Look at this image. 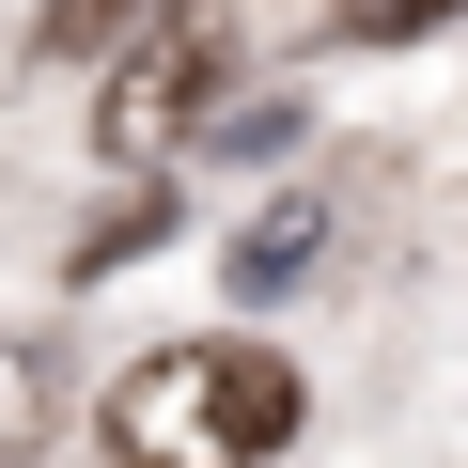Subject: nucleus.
<instances>
[{
    "mask_svg": "<svg viewBox=\"0 0 468 468\" xmlns=\"http://www.w3.org/2000/svg\"><path fill=\"white\" fill-rule=\"evenodd\" d=\"M234 79V0H141V16L110 32V94H94V156L110 172H156L172 141H203Z\"/></svg>",
    "mask_w": 468,
    "mask_h": 468,
    "instance_id": "f257e3e1",
    "label": "nucleus"
},
{
    "mask_svg": "<svg viewBox=\"0 0 468 468\" xmlns=\"http://www.w3.org/2000/svg\"><path fill=\"white\" fill-rule=\"evenodd\" d=\"M110 468H234L218 437V344H172L110 390Z\"/></svg>",
    "mask_w": 468,
    "mask_h": 468,
    "instance_id": "f03ea898",
    "label": "nucleus"
},
{
    "mask_svg": "<svg viewBox=\"0 0 468 468\" xmlns=\"http://www.w3.org/2000/svg\"><path fill=\"white\" fill-rule=\"evenodd\" d=\"M297 421H313V390H297L282 344H218V437H234V468H266Z\"/></svg>",
    "mask_w": 468,
    "mask_h": 468,
    "instance_id": "7ed1b4c3",
    "label": "nucleus"
},
{
    "mask_svg": "<svg viewBox=\"0 0 468 468\" xmlns=\"http://www.w3.org/2000/svg\"><path fill=\"white\" fill-rule=\"evenodd\" d=\"M48 421H63V344H16V328H0V468L48 452Z\"/></svg>",
    "mask_w": 468,
    "mask_h": 468,
    "instance_id": "20e7f679",
    "label": "nucleus"
},
{
    "mask_svg": "<svg viewBox=\"0 0 468 468\" xmlns=\"http://www.w3.org/2000/svg\"><path fill=\"white\" fill-rule=\"evenodd\" d=\"M297 266H313V203H266L250 234H234V297H282Z\"/></svg>",
    "mask_w": 468,
    "mask_h": 468,
    "instance_id": "39448f33",
    "label": "nucleus"
},
{
    "mask_svg": "<svg viewBox=\"0 0 468 468\" xmlns=\"http://www.w3.org/2000/svg\"><path fill=\"white\" fill-rule=\"evenodd\" d=\"M141 16V0H48V16H32V48L48 63H110V32Z\"/></svg>",
    "mask_w": 468,
    "mask_h": 468,
    "instance_id": "423d86ee",
    "label": "nucleus"
}]
</instances>
